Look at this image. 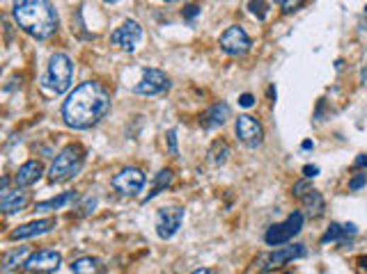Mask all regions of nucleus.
<instances>
[{"label": "nucleus", "mask_w": 367, "mask_h": 274, "mask_svg": "<svg viewBox=\"0 0 367 274\" xmlns=\"http://www.w3.org/2000/svg\"><path fill=\"white\" fill-rule=\"evenodd\" d=\"M111 112V92L101 83L79 85L62 103V119L74 131H88Z\"/></svg>", "instance_id": "1"}, {"label": "nucleus", "mask_w": 367, "mask_h": 274, "mask_svg": "<svg viewBox=\"0 0 367 274\" xmlns=\"http://www.w3.org/2000/svg\"><path fill=\"white\" fill-rule=\"evenodd\" d=\"M12 16L16 25L35 39H48L57 30V12L46 0H21V3H14Z\"/></svg>", "instance_id": "2"}, {"label": "nucleus", "mask_w": 367, "mask_h": 274, "mask_svg": "<svg viewBox=\"0 0 367 274\" xmlns=\"http://www.w3.org/2000/svg\"><path fill=\"white\" fill-rule=\"evenodd\" d=\"M85 165V149L81 144H67L64 149L55 155V160L48 172V179L53 183H64L72 181L74 176H79V172Z\"/></svg>", "instance_id": "3"}, {"label": "nucleus", "mask_w": 367, "mask_h": 274, "mask_svg": "<svg viewBox=\"0 0 367 274\" xmlns=\"http://www.w3.org/2000/svg\"><path fill=\"white\" fill-rule=\"evenodd\" d=\"M74 81V62L67 53H55L48 60V71L44 78V85L55 94H64L72 87Z\"/></svg>", "instance_id": "4"}, {"label": "nucleus", "mask_w": 367, "mask_h": 274, "mask_svg": "<svg viewBox=\"0 0 367 274\" xmlns=\"http://www.w3.org/2000/svg\"><path fill=\"white\" fill-rule=\"evenodd\" d=\"M303 220H305V215L301 210H294L287 220L278 222V224H273V227L266 229L264 242L269 244V247H283V244L294 240L298 233L303 231Z\"/></svg>", "instance_id": "5"}, {"label": "nucleus", "mask_w": 367, "mask_h": 274, "mask_svg": "<svg viewBox=\"0 0 367 274\" xmlns=\"http://www.w3.org/2000/svg\"><path fill=\"white\" fill-rule=\"evenodd\" d=\"M184 215L186 213H184L181 206H166V208H161L157 213V220H154V224H157V236L161 240L175 238L184 224Z\"/></svg>", "instance_id": "6"}, {"label": "nucleus", "mask_w": 367, "mask_h": 274, "mask_svg": "<svg viewBox=\"0 0 367 274\" xmlns=\"http://www.w3.org/2000/svg\"><path fill=\"white\" fill-rule=\"evenodd\" d=\"M111 185L115 192L122 194V197H136L145 185V174L138 167H124L120 174L113 176Z\"/></svg>", "instance_id": "7"}, {"label": "nucleus", "mask_w": 367, "mask_h": 274, "mask_svg": "<svg viewBox=\"0 0 367 274\" xmlns=\"http://www.w3.org/2000/svg\"><path fill=\"white\" fill-rule=\"evenodd\" d=\"M220 51L232 55V57H239V55H246L250 51V37L241 25H230L227 30L220 35Z\"/></svg>", "instance_id": "8"}, {"label": "nucleus", "mask_w": 367, "mask_h": 274, "mask_svg": "<svg viewBox=\"0 0 367 274\" xmlns=\"http://www.w3.org/2000/svg\"><path fill=\"white\" fill-rule=\"evenodd\" d=\"M111 42L115 46H120L122 51L133 53L142 42V25L138 21H133V18H129V21H124L118 30L111 35Z\"/></svg>", "instance_id": "9"}, {"label": "nucleus", "mask_w": 367, "mask_h": 274, "mask_svg": "<svg viewBox=\"0 0 367 274\" xmlns=\"http://www.w3.org/2000/svg\"><path fill=\"white\" fill-rule=\"evenodd\" d=\"M235 131H237L239 140L244 142L246 146H250V149H255V146H259L264 142V129L253 114H241L237 119Z\"/></svg>", "instance_id": "10"}, {"label": "nucleus", "mask_w": 367, "mask_h": 274, "mask_svg": "<svg viewBox=\"0 0 367 274\" xmlns=\"http://www.w3.org/2000/svg\"><path fill=\"white\" fill-rule=\"evenodd\" d=\"M168 90H170V78L163 71H159V68H147V71L142 73L140 83L133 87V92L140 96H157Z\"/></svg>", "instance_id": "11"}, {"label": "nucleus", "mask_w": 367, "mask_h": 274, "mask_svg": "<svg viewBox=\"0 0 367 274\" xmlns=\"http://www.w3.org/2000/svg\"><path fill=\"white\" fill-rule=\"evenodd\" d=\"M62 263V254L55 249H40L30 254V258L26 261V270H37V272H53L60 268Z\"/></svg>", "instance_id": "12"}, {"label": "nucleus", "mask_w": 367, "mask_h": 274, "mask_svg": "<svg viewBox=\"0 0 367 274\" xmlns=\"http://www.w3.org/2000/svg\"><path fill=\"white\" fill-rule=\"evenodd\" d=\"M53 229H55L53 218L35 220V222H28V224H21V227H16L12 233H9V238L12 240H30V238H37V236H44V233L53 231Z\"/></svg>", "instance_id": "13"}, {"label": "nucleus", "mask_w": 367, "mask_h": 274, "mask_svg": "<svg viewBox=\"0 0 367 274\" xmlns=\"http://www.w3.org/2000/svg\"><path fill=\"white\" fill-rule=\"evenodd\" d=\"M42 174H44V167H42V162H37V160H28L23 162L21 167L16 169L14 174V183H16V188H30V185H35L37 181L42 179Z\"/></svg>", "instance_id": "14"}, {"label": "nucleus", "mask_w": 367, "mask_h": 274, "mask_svg": "<svg viewBox=\"0 0 367 274\" xmlns=\"http://www.w3.org/2000/svg\"><path fill=\"white\" fill-rule=\"evenodd\" d=\"M305 256V244L301 242H296V244H289V247H280L276 249L271 256L266 258V270H271V268H278V266H285V263L289 261H296V258H303Z\"/></svg>", "instance_id": "15"}, {"label": "nucleus", "mask_w": 367, "mask_h": 274, "mask_svg": "<svg viewBox=\"0 0 367 274\" xmlns=\"http://www.w3.org/2000/svg\"><path fill=\"white\" fill-rule=\"evenodd\" d=\"M230 114H232L230 105L225 101H218L202 114V126H205V129H218V126H223L230 119Z\"/></svg>", "instance_id": "16"}, {"label": "nucleus", "mask_w": 367, "mask_h": 274, "mask_svg": "<svg viewBox=\"0 0 367 274\" xmlns=\"http://www.w3.org/2000/svg\"><path fill=\"white\" fill-rule=\"evenodd\" d=\"M28 206V192H23L21 188L16 190H7L0 194V210L3 213H18Z\"/></svg>", "instance_id": "17"}, {"label": "nucleus", "mask_w": 367, "mask_h": 274, "mask_svg": "<svg viewBox=\"0 0 367 274\" xmlns=\"http://www.w3.org/2000/svg\"><path fill=\"white\" fill-rule=\"evenodd\" d=\"M106 266L94 256H81L72 263V274H103Z\"/></svg>", "instance_id": "18"}, {"label": "nucleus", "mask_w": 367, "mask_h": 274, "mask_svg": "<svg viewBox=\"0 0 367 274\" xmlns=\"http://www.w3.org/2000/svg\"><path fill=\"white\" fill-rule=\"evenodd\" d=\"M356 224H337L333 222L331 227H328V231L322 236V242H335V240H344L349 236H356Z\"/></svg>", "instance_id": "19"}, {"label": "nucleus", "mask_w": 367, "mask_h": 274, "mask_svg": "<svg viewBox=\"0 0 367 274\" xmlns=\"http://www.w3.org/2000/svg\"><path fill=\"white\" fill-rule=\"evenodd\" d=\"M28 258H30V249H28V247H16L12 251H5V256H3V270L9 272V270H14L18 266H26Z\"/></svg>", "instance_id": "20"}, {"label": "nucleus", "mask_w": 367, "mask_h": 274, "mask_svg": "<svg viewBox=\"0 0 367 274\" xmlns=\"http://www.w3.org/2000/svg\"><path fill=\"white\" fill-rule=\"evenodd\" d=\"M303 201V210L310 215V218H320V215L324 213V197H322V192H317V190H310L305 194V197H301Z\"/></svg>", "instance_id": "21"}, {"label": "nucleus", "mask_w": 367, "mask_h": 274, "mask_svg": "<svg viewBox=\"0 0 367 274\" xmlns=\"http://www.w3.org/2000/svg\"><path fill=\"white\" fill-rule=\"evenodd\" d=\"M76 197H79L76 192H62V194H57V197H53V199L40 201L35 210H57V208H64L67 203L76 201Z\"/></svg>", "instance_id": "22"}, {"label": "nucleus", "mask_w": 367, "mask_h": 274, "mask_svg": "<svg viewBox=\"0 0 367 274\" xmlns=\"http://www.w3.org/2000/svg\"><path fill=\"white\" fill-rule=\"evenodd\" d=\"M172 183V169H161L159 174H157V183H154V188H152V192L147 194V199H142V203H147V201H152L154 197H159V194L168 188V185Z\"/></svg>", "instance_id": "23"}, {"label": "nucleus", "mask_w": 367, "mask_h": 274, "mask_svg": "<svg viewBox=\"0 0 367 274\" xmlns=\"http://www.w3.org/2000/svg\"><path fill=\"white\" fill-rule=\"evenodd\" d=\"M227 155H230V146L223 140L214 142V146L209 149V160L214 162V165H225L227 162Z\"/></svg>", "instance_id": "24"}, {"label": "nucleus", "mask_w": 367, "mask_h": 274, "mask_svg": "<svg viewBox=\"0 0 367 274\" xmlns=\"http://www.w3.org/2000/svg\"><path fill=\"white\" fill-rule=\"evenodd\" d=\"M248 9L259 18V21H264V18H266V9H269V3H255V0H250V3H248Z\"/></svg>", "instance_id": "25"}, {"label": "nucleus", "mask_w": 367, "mask_h": 274, "mask_svg": "<svg viewBox=\"0 0 367 274\" xmlns=\"http://www.w3.org/2000/svg\"><path fill=\"white\" fill-rule=\"evenodd\" d=\"M312 188H310V183H307V179L305 181H298V183H294V188H292V192H294V197H305L307 192H310Z\"/></svg>", "instance_id": "26"}, {"label": "nucleus", "mask_w": 367, "mask_h": 274, "mask_svg": "<svg viewBox=\"0 0 367 274\" xmlns=\"http://www.w3.org/2000/svg\"><path fill=\"white\" fill-rule=\"evenodd\" d=\"M200 12H202V7H200V5H184L181 16H184V18H188V21H193V18H196Z\"/></svg>", "instance_id": "27"}, {"label": "nucleus", "mask_w": 367, "mask_h": 274, "mask_svg": "<svg viewBox=\"0 0 367 274\" xmlns=\"http://www.w3.org/2000/svg\"><path fill=\"white\" fill-rule=\"evenodd\" d=\"M365 183H367V174H358V176H354V179L349 181V190H351V192L361 190Z\"/></svg>", "instance_id": "28"}, {"label": "nucleus", "mask_w": 367, "mask_h": 274, "mask_svg": "<svg viewBox=\"0 0 367 274\" xmlns=\"http://www.w3.org/2000/svg\"><path fill=\"white\" fill-rule=\"evenodd\" d=\"M168 151L172 155H177V131L175 129L168 131Z\"/></svg>", "instance_id": "29"}, {"label": "nucleus", "mask_w": 367, "mask_h": 274, "mask_svg": "<svg viewBox=\"0 0 367 274\" xmlns=\"http://www.w3.org/2000/svg\"><path fill=\"white\" fill-rule=\"evenodd\" d=\"M253 103H255V96H253V94H241V96H239V105L253 107Z\"/></svg>", "instance_id": "30"}, {"label": "nucleus", "mask_w": 367, "mask_h": 274, "mask_svg": "<svg viewBox=\"0 0 367 274\" xmlns=\"http://www.w3.org/2000/svg\"><path fill=\"white\" fill-rule=\"evenodd\" d=\"M317 174H320V167H317V165H305V167H303L305 179H315Z\"/></svg>", "instance_id": "31"}, {"label": "nucleus", "mask_w": 367, "mask_h": 274, "mask_svg": "<svg viewBox=\"0 0 367 274\" xmlns=\"http://www.w3.org/2000/svg\"><path fill=\"white\" fill-rule=\"evenodd\" d=\"M367 167V153H361L358 158L354 160V169H365Z\"/></svg>", "instance_id": "32"}, {"label": "nucleus", "mask_w": 367, "mask_h": 274, "mask_svg": "<svg viewBox=\"0 0 367 274\" xmlns=\"http://www.w3.org/2000/svg\"><path fill=\"white\" fill-rule=\"evenodd\" d=\"M303 3H280V7H285V12H294L296 7H301Z\"/></svg>", "instance_id": "33"}, {"label": "nucleus", "mask_w": 367, "mask_h": 274, "mask_svg": "<svg viewBox=\"0 0 367 274\" xmlns=\"http://www.w3.org/2000/svg\"><path fill=\"white\" fill-rule=\"evenodd\" d=\"M191 274H218L216 270H211V268H200L196 272H191Z\"/></svg>", "instance_id": "34"}, {"label": "nucleus", "mask_w": 367, "mask_h": 274, "mask_svg": "<svg viewBox=\"0 0 367 274\" xmlns=\"http://www.w3.org/2000/svg\"><path fill=\"white\" fill-rule=\"evenodd\" d=\"M361 81L367 83V66H363V71H361Z\"/></svg>", "instance_id": "35"}, {"label": "nucleus", "mask_w": 367, "mask_h": 274, "mask_svg": "<svg viewBox=\"0 0 367 274\" xmlns=\"http://www.w3.org/2000/svg\"><path fill=\"white\" fill-rule=\"evenodd\" d=\"M312 146H315V144H312L310 140H305V142H303V149H305V151H307V149H312Z\"/></svg>", "instance_id": "36"}, {"label": "nucleus", "mask_w": 367, "mask_h": 274, "mask_svg": "<svg viewBox=\"0 0 367 274\" xmlns=\"http://www.w3.org/2000/svg\"><path fill=\"white\" fill-rule=\"evenodd\" d=\"M363 263H365V268H367V258H363Z\"/></svg>", "instance_id": "37"}, {"label": "nucleus", "mask_w": 367, "mask_h": 274, "mask_svg": "<svg viewBox=\"0 0 367 274\" xmlns=\"http://www.w3.org/2000/svg\"><path fill=\"white\" fill-rule=\"evenodd\" d=\"M285 274H294V272H285Z\"/></svg>", "instance_id": "38"}, {"label": "nucleus", "mask_w": 367, "mask_h": 274, "mask_svg": "<svg viewBox=\"0 0 367 274\" xmlns=\"http://www.w3.org/2000/svg\"><path fill=\"white\" fill-rule=\"evenodd\" d=\"M365 9H367V5H365Z\"/></svg>", "instance_id": "39"}]
</instances>
